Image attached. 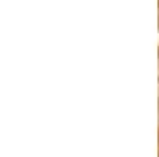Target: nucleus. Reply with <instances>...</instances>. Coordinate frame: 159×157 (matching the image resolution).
Masks as SVG:
<instances>
[]
</instances>
